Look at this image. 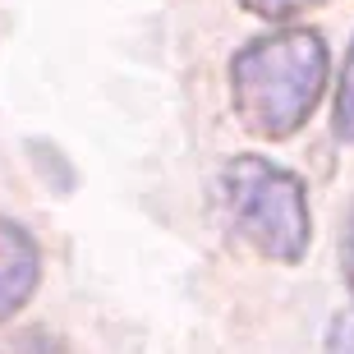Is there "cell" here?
Wrapping results in <instances>:
<instances>
[{
    "label": "cell",
    "mask_w": 354,
    "mask_h": 354,
    "mask_svg": "<svg viewBox=\"0 0 354 354\" xmlns=\"http://www.w3.org/2000/svg\"><path fill=\"white\" fill-rule=\"evenodd\" d=\"M331 55L313 28H276L230 55V111L263 143H286L313 120Z\"/></svg>",
    "instance_id": "obj_1"
},
{
    "label": "cell",
    "mask_w": 354,
    "mask_h": 354,
    "mask_svg": "<svg viewBox=\"0 0 354 354\" xmlns=\"http://www.w3.org/2000/svg\"><path fill=\"white\" fill-rule=\"evenodd\" d=\"M221 207L225 221L258 258L281 267H295L313 244V212L308 189L295 171L276 166L267 157H230L221 166Z\"/></svg>",
    "instance_id": "obj_2"
},
{
    "label": "cell",
    "mask_w": 354,
    "mask_h": 354,
    "mask_svg": "<svg viewBox=\"0 0 354 354\" xmlns=\"http://www.w3.org/2000/svg\"><path fill=\"white\" fill-rule=\"evenodd\" d=\"M41 286V249L19 221L0 216V322H10Z\"/></svg>",
    "instance_id": "obj_3"
},
{
    "label": "cell",
    "mask_w": 354,
    "mask_h": 354,
    "mask_svg": "<svg viewBox=\"0 0 354 354\" xmlns=\"http://www.w3.org/2000/svg\"><path fill=\"white\" fill-rule=\"evenodd\" d=\"M336 138L354 147V41L345 51V65H341V83H336Z\"/></svg>",
    "instance_id": "obj_4"
},
{
    "label": "cell",
    "mask_w": 354,
    "mask_h": 354,
    "mask_svg": "<svg viewBox=\"0 0 354 354\" xmlns=\"http://www.w3.org/2000/svg\"><path fill=\"white\" fill-rule=\"evenodd\" d=\"M253 19H267V24H281V19H295V14L313 10V5H327V0H239Z\"/></svg>",
    "instance_id": "obj_5"
},
{
    "label": "cell",
    "mask_w": 354,
    "mask_h": 354,
    "mask_svg": "<svg viewBox=\"0 0 354 354\" xmlns=\"http://www.w3.org/2000/svg\"><path fill=\"white\" fill-rule=\"evenodd\" d=\"M0 354H60V345L46 331H14V336H0Z\"/></svg>",
    "instance_id": "obj_6"
},
{
    "label": "cell",
    "mask_w": 354,
    "mask_h": 354,
    "mask_svg": "<svg viewBox=\"0 0 354 354\" xmlns=\"http://www.w3.org/2000/svg\"><path fill=\"white\" fill-rule=\"evenodd\" d=\"M327 354H354V304L331 317V327H327Z\"/></svg>",
    "instance_id": "obj_7"
},
{
    "label": "cell",
    "mask_w": 354,
    "mask_h": 354,
    "mask_svg": "<svg viewBox=\"0 0 354 354\" xmlns=\"http://www.w3.org/2000/svg\"><path fill=\"white\" fill-rule=\"evenodd\" d=\"M341 263H345V281L354 290V207H350V221H345V239H341Z\"/></svg>",
    "instance_id": "obj_8"
}]
</instances>
